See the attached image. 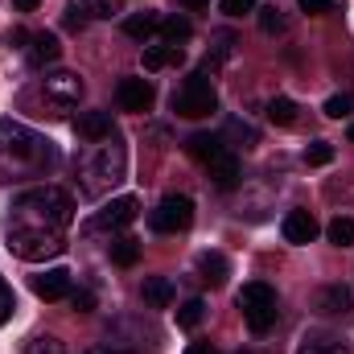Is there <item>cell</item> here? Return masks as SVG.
I'll use <instances>...</instances> for the list:
<instances>
[{
	"label": "cell",
	"instance_id": "obj_1",
	"mask_svg": "<svg viewBox=\"0 0 354 354\" xmlns=\"http://www.w3.org/2000/svg\"><path fill=\"white\" fill-rule=\"evenodd\" d=\"M58 165V149L54 140H46L41 132L17 124V120H0V177L4 181H21V177H41Z\"/></svg>",
	"mask_w": 354,
	"mask_h": 354
},
{
	"label": "cell",
	"instance_id": "obj_2",
	"mask_svg": "<svg viewBox=\"0 0 354 354\" xmlns=\"http://www.w3.org/2000/svg\"><path fill=\"white\" fill-rule=\"evenodd\" d=\"M12 223L17 227H46V231H66L75 223V198L58 185H33L12 198Z\"/></svg>",
	"mask_w": 354,
	"mask_h": 354
},
{
	"label": "cell",
	"instance_id": "obj_3",
	"mask_svg": "<svg viewBox=\"0 0 354 354\" xmlns=\"http://www.w3.org/2000/svg\"><path fill=\"white\" fill-rule=\"evenodd\" d=\"M124 174H128V153H124V145H115L111 136L99 140L87 157L79 161V185H83L87 198L111 194V189L124 181Z\"/></svg>",
	"mask_w": 354,
	"mask_h": 354
},
{
	"label": "cell",
	"instance_id": "obj_4",
	"mask_svg": "<svg viewBox=\"0 0 354 354\" xmlns=\"http://www.w3.org/2000/svg\"><path fill=\"white\" fill-rule=\"evenodd\" d=\"M8 252L29 260V264L58 260L66 252V235L62 231H46V227H17V223H8Z\"/></svg>",
	"mask_w": 354,
	"mask_h": 354
},
{
	"label": "cell",
	"instance_id": "obj_5",
	"mask_svg": "<svg viewBox=\"0 0 354 354\" xmlns=\"http://www.w3.org/2000/svg\"><path fill=\"white\" fill-rule=\"evenodd\" d=\"M239 309H243V322L256 330V334H268L276 326V288L264 284V280H248L239 288Z\"/></svg>",
	"mask_w": 354,
	"mask_h": 354
},
{
	"label": "cell",
	"instance_id": "obj_6",
	"mask_svg": "<svg viewBox=\"0 0 354 354\" xmlns=\"http://www.w3.org/2000/svg\"><path fill=\"white\" fill-rule=\"evenodd\" d=\"M174 111L181 120H206V115H214L218 111V95L210 87V79L206 75H189L174 95Z\"/></svg>",
	"mask_w": 354,
	"mask_h": 354
},
{
	"label": "cell",
	"instance_id": "obj_7",
	"mask_svg": "<svg viewBox=\"0 0 354 354\" xmlns=\"http://www.w3.org/2000/svg\"><path fill=\"white\" fill-rule=\"evenodd\" d=\"M136 198L132 194H124V198H111V202H103V210H95L87 223V235H99V231H107V235H120L132 218H136Z\"/></svg>",
	"mask_w": 354,
	"mask_h": 354
},
{
	"label": "cell",
	"instance_id": "obj_8",
	"mask_svg": "<svg viewBox=\"0 0 354 354\" xmlns=\"http://www.w3.org/2000/svg\"><path fill=\"white\" fill-rule=\"evenodd\" d=\"M149 223H153V231H161V235H177V231H185V227L194 223V198H185V194H169V198H161V206L149 214Z\"/></svg>",
	"mask_w": 354,
	"mask_h": 354
},
{
	"label": "cell",
	"instance_id": "obj_9",
	"mask_svg": "<svg viewBox=\"0 0 354 354\" xmlns=\"http://www.w3.org/2000/svg\"><path fill=\"white\" fill-rule=\"evenodd\" d=\"M83 79L75 75V71H50L46 79H41V95H46V103L50 107H58V111H66V107H79V99H83Z\"/></svg>",
	"mask_w": 354,
	"mask_h": 354
},
{
	"label": "cell",
	"instance_id": "obj_10",
	"mask_svg": "<svg viewBox=\"0 0 354 354\" xmlns=\"http://www.w3.org/2000/svg\"><path fill=\"white\" fill-rule=\"evenodd\" d=\"M313 313L317 317H351L354 313V288L351 284H322L313 292Z\"/></svg>",
	"mask_w": 354,
	"mask_h": 354
},
{
	"label": "cell",
	"instance_id": "obj_11",
	"mask_svg": "<svg viewBox=\"0 0 354 354\" xmlns=\"http://www.w3.org/2000/svg\"><path fill=\"white\" fill-rule=\"evenodd\" d=\"M115 99H120L124 111H149V107L157 103V87H153L149 79H120Z\"/></svg>",
	"mask_w": 354,
	"mask_h": 354
},
{
	"label": "cell",
	"instance_id": "obj_12",
	"mask_svg": "<svg viewBox=\"0 0 354 354\" xmlns=\"http://www.w3.org/2000/svg\"><path fill=\"white\" fill-rule=\"evenodd\" d=\"M115 12L111 0H71L66 4V25L71 29H87V21H107Z\"/></svg>",
	"mask_w": 354,
	"mask_h": 354
},
{
	"label": "cell",
	"instance_id": "obj_13",
	"mask_svg": "<svg viewBox=\"0 0 354 354\" xmlns=\"http://www.w3.org/2000/svg\"><path fill=\"white\" fill-rule=\"evenodd\" d=\"M33 292H37L41 301H62V297H71V272H66V268H46V272H37V276H33Z\"/></svg>",
	"mask_w": 354,
	"mask_h": 354
},
{
	"label": "cell",
	"instance_id": "obj_14",
	"mask_svg": "<svg viewBox=\"0 0 354 354\" xmlns=\"http://www.w3.org/2000/svg\"><path fill=\"white\" fill-rule=\"evenodd\" d=\"M297 354H351V342L338 334H326V330H309L297 342Z\"/></svg>",
	"mask_w": 354,
	"mask_h": 354
},
{
	"label": "cell",
	"instance_id": "obj_15",
	"mask_svg": "<svg viewBox=\"0 0 354 354\" xmlns=\"http://www.w3.org/2000/svg\"><path fill=\"white\" fill-rule=\"evenodd\" d=\"M280 231H284L288 243H313V235H317V218H313L309 210H288L284 223H280Z\"/></svg>",
	"mask_w": 354,
	"mask_h": 354
},
{
	"label": "cell",
	"instance_id": "obj_16",
	"mask_svg": "<svg viewBox=\"0 0 354 354\" xmlns=\"http://www.w3.org/2000/svg\"><path fill=\"white\" fill-rule=\"evenodd\" d=\"M75 132L83 136V140H107L111 136V111H83L79 120H75Z\"/></svg>",
	"mask_w": 354,
	"mask_h": 354
},
{
	"label": "cell",
	"instance_id": "obj_17",
	"mask_svg": "<svg viewBox=\"0 0 354 354\" xmlns=\"http://www.w3.org/2000/svg\"><path fill=\"white\" fill-rule=\"evenodd\" d=\"M185 149H189V157H198L202 165H210L214 157H223V153H227L223 136H214V132H194V136L185 140Z\"/></svg>",
	"mask_w": 354,
	"mask_h": 354
},
{
	"label": "cell",
	"instance_id": "obj_18",
	"mask_svg": "<svg viewBox=\"0 0 354 354\" xmlns=\"http://www.w3.org/2000/svg\"><path fill=\"white\" fill-rule=\"evenodd\" d=\"M198 276H202L210 288H223V284H227V276H231L227 256H223V252H202V256H198Z\"/></svg>",
	"mask_w": 354,
	"mask_h": 354
},
{
	"label": "cell",
	"instance_id": "obj_19",
	"mask_svg": "<svg viewBox=\"0 0 354 354\" xmlns=\"http://www.w3.org/2000/svg\"><path fill=\"white\" fill-rule=\"evenodd\" d=\"M206 169H210V177H214V185H218V189H235V185H239V161H235V153H231V149H227L223 157H214Z\"/></svg>",
	"mask_w": 354,
	"mask_h": 354
},
{
	"label": "cell",
	"instance_id": "obj_20",
	"mask_svg": "<svg viewBox=\"0 0 354 354\" xmlns=\"http://www.w3.org/2000/svg\"><path fill=\"white\" fill-rule=\"evenodd\" d=\"M185 62V50L181 46H145V71H165V66H177Z\"/></svg>",
	"mask_w": 354,
	"mask_h": 354
},
{
	"label": "cell",
	"instance_id": "obj_21",
	"mask_svg": "<svg viewBox=\"0 0 354 354\" xmlns=\"http://www.w3.org/2000/svg\"><path fill=\"white\" fill-rule=\"evenodd\" d=\"M157 29H161V12H153V8L132 12V17L124 21V33H128V37H136V41H149Z\"/></svg>",
	"mask_w": 354,
	"mask_h": 354
},
{
	"label": "cell",
	"instance_id": "obj_22",
	"mask_svg": "<svg viewBox=\"0 0 354 354\" xmlns=\"http://www.w3.org/2000/svg\"><path fill=\"white\" fill-rule=\"evenodd\" d=\"M58 54H62V46H58L54 33H33V37H29V62H33V66L58 62Z\"/></svg>",
	"mask_w": 354,
	"mask_h": 354
},
{
	"label": "cell",
	"instance_id": "obj_23",
	"mask_svg": "<svg viewBox=\"0 0 354 354\" xmlns=\"http://www.w3.org/2000/svg\"><path fill=\"white\" fill-rule=\"evenodd\" d=\"M145 301H149L153 309H165V305L174 301V284H169V276H149V280H145Z\"/></svg>",
	"mask_w": 354,
	"mask_h": 354
},
{
	"label": "cell",
	"instance_id": "obj_24",
	"mask_svg": "<svg viewBox=\"0 0 354 354\" xmlns=\"http://www.w3.org/2000/svg\"><path fill=\"white\" fill-rule=\"evenodd\" d=\"M111 260L120 268H132L140 260V243H136L132 235H115V239H111Z\"/></svg>",
	"mask_w": 354,
	"mask_h": 354
},
{
	"label": "cell",
	"instance_id": "obj_25",
	"mask_svg": "<svg viewBox=\"0 0 354 354\" xmlns=\"http://www.w3.org/2000/svg\"><path fill=\"white\" fill-rule=\"evenodd\" d=\"M189 33H194V25H189L185 17H161V37H165L169 46H181V41H189Z\"/></svg>",
	"mask_w": 354,
	"mask_h": 354
},
{
	"label": "cell",
	"instance_id": "obj_26",
	"mask_svg": "<svg viewBox=\"0 0 354 354\" xmlns=\"http://www.w3.org/2000/svg\"><path fill=\"white\" fill-rule=\"evenodd\" d=\"M268 120H272L276 128H288V124L297 120V103H292V99H284V95H276V99L268 103Z\"/></svg>",
	"mask_w": 354,
	"mask_h": 354
},
{
	"label": "cell",
	"instance_id": "obj_27",
	"mask_svg": "<svg viewBox=\"0 0 354 354\" xmlns=\"http://www.w3.org/2000/svg\"><path fill=\"white\" fill-rule=\"evenodd\" d=\"M326 235H330V243H334V248H354V218L338 214V218L326 227Z\"/></svg>",
	"mask_w": 354,
	"mask_h": 354
},
{
	"label": "cell",
	"instance_id": "obj_28",
	"mask_svg": "<svg viewBox=\"0 0 354 354\" xmlns=\"http://www.w3.org/2000/svg\"><path fill=\"white\" fill-rule=\"evenodd\" d=\"M202 317H206V301H198V297H194V301H185V305L177 309V326H181V330H198V326H202Z\"/></svg>",
	"mask_w": 354,
	"mask_h": 354
},
{
	"label": "cell",
	"instance_id": "obj_29",
	"mask_svg": "<svg viewBox=\"0 0 354 354\" xmlns=\"http://www.w3.org/2000/svg\"><path fill=\"white\" fill-rule=\"evenodd\" d=\"M227 136L239 140V149H256V145H260V132H256L248 120H231V124H227Z\"/></svg>",
	"mask_w": 354,
	"mask_h": 354
},
{
	"label": "cell",
	"instance_id": "obj_30",
	"mask_svg": "<svg viewBox=\"0 0 354 354\" xmlns=\"http://www.w3.org/2000/svg\"><path fill=\"white\" fill-rule=\"evenodd\" d=\"M231 50H235V33H214V50L206 54V66L227 62V58H231Z\"/></svg>",
	"mask_w": 354,
	"mask_h": 354
},
{
	"label": "cell",
	"instance_id": "obj_31",
	"mask_svg": "<svg viewBox=\"0 0 354 354\" xmlns=\"http://www.w3.org/2000/svg\"><path fill=\"white\" fill-rule=\"evenodd\" d=\"M260 29H264V33H284V29H288V17H284L276 4H268V8H260Z\"/></svg>",
	"mask_w": 354,
	"mask_h": 354
},
{
	"label": "cell",
	"instance_id": "obj_32",
	"mask_svg": "<svg viewBox=\"0 0 354 354\" xmlns=\"http://www.w3.org/2000/svg\"><path fill=\"white\" fill-rule=\"evenodd\" d=\"M330 161H334V145L330 140H313L305 149V165H330Z\"/></svg>",
	"mask_w": 354,
	"mask_h": 354
},
{
	"label": "cell",
	"instance_id": "obj_33",
	"mask_svg": "<svg viewBox=\"0 0 354 354\" xmlns=\"http://www.w3.org/2000/svg\"><path fill=\"white\" fill-rule=\"evenodd\" d=\"M25 354H66V351H62V342L54 334H37V338H29Z\"/></svg>",
	"mask_w": 354,
	"mask_h": 354
},
{
	"label": "cell",
	"instance_id": "obj_34",
	"mask_svg": "<svg viewBox=\"0 0 354 354\" xmlns=\"http://www.w3.org/2000/svg\"><path fill=\"white\" fill-rule=\"evenodd\" d=\"M351 111H354L351 95H330V99H326V115H330V120H342V115H351Z\"/></svg>",
	"mask_w": 354,
	"mask_h": 354
},
{
	"label": "cell",
	"instance_id": "obj_35",
	"mask_svg": "<svg viewBox=\"0 0 354 354\" xmlns=\"http://www.w3.org/2000/svg\"><path fill=\"white\" fill-rule=\"evenodd\" d=\"M305 12H313V17H326V12H342L346 4L342 0H297Z\"/></svg>",
	"mask_w": 354,
	"mask_h": 354
},
{
	"label": "cell",
	"instance_id": "obj_36",
	"mask_svg": "<svg viewBox=\"0 0 354 354\" xmlns=\"http://www.w3.org/2000/svg\"><path fill=\"white\" fill-rule=\"evenodd\" d=\"M12 309H17L12 288H8V284H4V276H0V322H8V317H12Z\"/></svg>",
	"mask_w": 354,
	"mask_h": 354
},
{
	"label": "cell",
	"instance_id": "obj_37",
	"mask_svg": "<svg viewBox=\"0 0 354 354\" xmlns=\"http://www.w3.org/2000/svg\"><path fill=\"white\" fill-rule=\"evenodd\" d=\"M256 8V0H223V12L227 17H243V12H252Z\"/></svg>",
	"mask_w": 354,
	"mask_h": 354
},
{
	"label": "cell",
	"instance_id": "obj_38",
	"mask_svg": "<svg viewBox=\"0 0 354 354\" xmlns=\"http://www.w3.org/2000/svg\"><path fill=\"white\" fill-rule=\"evenodd\" d=\"M71 305H75L79 313H91V309H95V297H91L87 288H79V292H71Z\"/></svg>",
	"mask_w": 354,
	"mask_h": 354
},
{
	"label": "cell",
	"instance_id": "obj_39",
	"mask_svg": "<svg viewBox=\"0 0 354 354\" xmlns=\"http://www.w3.org/2000/svg\"><path fill=\"white\" fill-rule=\"evenodd\" d=\"M185 354H218V351H214L210 342H194V346H189V351H185Z\"/></svg>",
	"mask_w": 354,
	"mask_h": 354
},
{
	"label": "cell",
	"instance_id": "obj_40",
	"mask_svg": "<svg viewBox=\"0 0 354 354\" xmlns=\"http://www.w3.org/2000/svg\"><path fill=\"white\" fill-rule=\"evenodd\" d=\"M37 4H41V0H12V8H21V12H33Z\"/></svg>",
	"mask_w": 354,
	"mask_h": 354
},
{
	"label": "cell",
	"instance_id": "obj_41",
	"mask_svg": "<svg viewBox=\"0 0 354 354\" xmlns=\"http://www.w3.org/2000/svg\"><path fill=\"white\" fill-rule=\"evenodd\" d=\"M177 4H181V8H206L210 0H177Z\"/></svg>",
	"mask_w": 354,
	"mask_h": 354
},
{
	"label": "cell",
	"instance_id": "obj_42",
	"mask_svg": "<svg viewBox=\"0 0 354 354\" xmlns=\"http://www.w3.org/2000/svg\"><path fill=\"white\" fill-rule=\"evenodd\" d=\"M95 354H132V351H95Z\"/></svg>",
	"mask_w": 354,
	"mask_h": 354
},
{
	"label": "cell",
	"instance_id": "obj_43",
	"mask_svg": "<svg viewBox=\"0 0 354 354\" xmlns=\"http://www.w3.org/2000/svg\"><path fill=\"white\" fill-rule=\"evenodd\" d=\"M351 140H354V124H351Z\"/></svg>",
	"mask_w": 354,
	"mask_h": 354
}]
</instances>
